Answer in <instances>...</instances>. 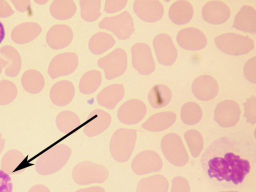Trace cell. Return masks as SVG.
<instances>
[{
    "label": "cell",
    "mask_w": 256,
    "mask_h": 192,
    "mask_svg": "<svg viewBox=\"0 0 256 192\" xmlns=\"http://www.w3.org/2000/svg\"><path fill=\"white\" fill-rule=\"evenodd\" d=\"M242 150L228 137L216 140L202 156V165L210 178L218 181L241 183L250 172V161L244 158Z\"/></svg>",
    "instance_id": "cell-1"
},
{
    "label": "cell",
    "mask_w": 256,
    "mask_h": 192,
    "mask_svg": "<svg viewBox=\"0 0 256 192\" xmlns=\"http://www.w3.org/2000/svg\"><path fill=\"white\" fill-rule=\"evenodd\" d=\"M71 149L64 144H56L42 154L36 164V170L40 174L48 175L60 170L71 155Z\"/></svg>",
    "instance_id": "cell-2"
},
{
    "label": "cell",
    "mask_w": 256,
    "mask_h": 192,
    "mask_svg": "<svg viewBox=\"0 0 256 192\" xmlns=\"http://www.w3.org/2000/svg\"><path fill=\"white\" fill-rule=\"evenodd\" d=\"M136 138V130L120 128L112 134L110 142V152L117 162H124L130 157Z\"/></svg>",
    "instance_id": "cell-3"
},
{
    "label": "cell",
    "mask_w": 256,
    "mask_h": 192,
    "mask_svg": "<svg viewBox=\"0 0 256 192\" xmlns=\"http://www.w3.org/2000/svg\"><path fill=\"white\" fill-rule=\"evenodd\" d=\"M214 41L218 49L232 56L246 54L254 46V41L248 36L232 32L220 34Z\"/></svg>",
    "instance_id": "cell-4"
},
{
    "label": "cell",
    "mask_w": 256,
    "mask_h": 192,
    "mask_svg": "<svg viewBox=\"0 0 256 192\" xmlns=\"http://www.w3.org/2000/svg\"><path fill=\"white\" fill-rule=\"evenodd\" d=\"M72 176L76 184L84 185L104 182L108 176V172L104 166L100 164L85 160L74 166Z\"/></svg>",
    "instance_id": "cell-5"
},
{
    "label": "cell",
    "mask_w": 256,
    "mask_h": 192,
    "mask_svg": "<svg viewBox=\"0 0 256 192\" xmlns=\"http://www.w3.org/2000/svg\"><path fill=\"white\" fill-rule=\"evenodd\" d=\"M162 153L172 164L181 166L188 162V157L180 138L176 134H166L161 142Z\"/></svg>",
    "instance_id": "cell-6"
},
{
    "label": "cell",
    "mask_w": 256,
    "mask_h": 192,
    "mask_svg": "<svg viewBox=\"0 0 256 192\" xmlns=\"http://www.w3.org/2000/svg\"><path fill=\"white\" fill-rule=\"evenodd\" d=\"M98 65L103 69L105 77L112 80L122 75L127 68V56L126 52L118 48L106 56L100 58Z\"/></svg>",
    "instance_id": "cell-7"
},
{
    "label": "cell",
    "mask_w": 256,
    "mask_h": 192,
    "mask_svg": "<svg viewBox=\"0 0 256 192\" xmlns=\"http://www.w3.org/2000/svg\"><path fill=\"white\" fill-rule=\"evenodd\" d=\"M98 26L102 29L111 31L122 40L130 38L134 31L132 18L126 11L114 16L104 18L99 23Z\"/></svg>",
    "instance_id": "cell-8"
},
{
    "label": "cell",
    "mask_w": 256,
    "mask_h": 192,
    "mask_svg": "<svg viewBox=\"0 0 256 192\" xmlns=\"http://www.w3.org/2000/svg\"><path fill=\"white\" fill-rule=\"evenodd\" d=\"M133 67L141 74L148 75L155 68V63L149 46L144 43H136L132 48Z\"/></svg>",
    "instance_id": "cell-9"
},
{
    "label": "cell",
    "mask_w": 256,
    "mask_h": 192,
    "mask_svg": "<svg viewBox=\"0 0 256 192\" xmlns=\"http://www.w3.org/2000/svg\"><path fill=\"white\" fill-rule=\"evenodd\" d=\"M162 160L156 152L146 150L136 156L131 166L135 174L142 175L158 171L162 168Z\"/></svg>",
    "instance_id": "cell-10"
},
{
    "label": "cell",
    "mask_w": 256,
    "mask_h": 192,
    "mask_svg": "<svg viewBox=\"0 0 256 192\" xmlns=\"http://www.w3.org/2000/svg\"><path fill=\"white\" fill-rule=\"evenodd\" d=\"M240 115L238 104L234 100H226L220 102L214 112V118L223 128H230L238 122Z\"/></svg>",
    "instance_id": "cell-11"
},
{
    "label": "cell",
    "mask_w": 256,
    "mask_h": 192,
    "mask_svg": "<svg viewBox=\"0 0 256 192\" xmlns=\"http://www.w3.org/2000/svg\"><path fill=\"white\" fill-rule=\"evenodd\" d=\"M152 43L160 64L168 66L175 62L178 56L177 50L169 36L165 34H159L154 37Z\"/></svg>",
    "instance_id": "cell-12"
},
{
    "label": "cell",
    "mask_w": 256,
    "mask_h": 192,
    "mask_svg": "<svg viewBox=\"0 0 256 192\" xmlns=\"http://www.w3.org/2000/svg\"><path fill=\"white\" fill-rule=\"evenodd\" d=\"M78 63V57L74 52L59 54L51 60L48 73L52 78L68 75L75 70Z\"/></svg>",
    "instance_id": "cell-13"
},
{
    "label": "cell",
    "mask_w": 256,
    "mask_h": 192,
    "mask_svg": "<svg viewBox=\"0 0 256 192\" xmlns=\"http://www.w3.org/2000/svg\"><path fill=\"white\" fill-rule=\"evenodd\" d=\"M146 112L145 104L141 100L132 99L124 103L118 111L120 121L126 124H134L140 122Z\"/></svg>",
    "instance_id": "cell-14"
},
{
    "label": "cell",
    "mask_w": 256,
    "mask_h": 192,
    "mask_svg": "<svg viewBox=\"0 0 256 192\" xmlns=\"http://www.w3.org/2000/svg\"><path fill=\"white\" fill-rule=\"evenodd\" d=\"M133 8L136 16L146 22H156L162 18L164 14L162 4L156 0H135Z\"/></svg>",
    "instance_id": "cell-15"
},
{
    "label": "cell",
    "mask_w": 256,
    "mask_h": 192,
    "mask_svg": "<svg viewBox=\"0 0 256 192\" xmlns=\"http://www.w3.org/2000/svg\"><path fill=\"white\" fill-rule=\"evenodd\" d=\"M202 14L204 20L207 22L220 24L228 19L230 12L226 3L219 0H212L206 2L203 6Z\"/></svg>",
    "instance_id": "cell-16"
},
{
    "label": "cell",
    "mask_w": 256,
    "mask_h": 192,
    "mask_svg": "<svg viewBox=\"0 0 256 192\" xmlns=\"http://www.w3.org/2000/svg\"><path fill=\"white\" fill-rule=\"evenodd\" d=\"M176 40L181 48L190 50L202 49L207 44L204 34L200 30L194 28L180 30L177 34Z\"/></svg>",
    "instance_id": "cell-17"
},
{
    "label": "cell",
    "mask_w": 256,
    "mask_h": 192,
    "mask_svg": "<svg viewBox=\"0 0 256 192\" xmlns=\"http://www.w3.org/2000/svg\"><path fill=\"white\" fill-rule=\"evenodd\" d=\"M194 95L198 100L207 101L214 98L218 91L216 80L209 75H202L196 78L192 84Z\"/></svg>",
    "instance_id": "cell-18"
},
{
    "label": "cell",
    "mask_w": 256,
    "mask_h": 192,
    "mask_svg": "<svg viewBox=\"0 0 256 192\" xmlns=\"http://www.w3.org/2000/svg\"><path fill=\"white\" fill-rule=\"evenodd\" d=\"M73 32L71 28L65 24H58L52 26L46 36L48 45L53 49L64 48L71 42Z\"/></svg>",
    "instance_id": "cell-19"
},
{
    "label": "cell",
    "mask_w": 256,
    "mask_h": 192,
    "mask_svg": "<svg viewBox=\"0 0 256 192\" xmlns=\"http://www.w3.org/2000/svg\"><path fill=\"white\" fill-rule=\"evenodd\" d=\"M110 122L111 116L109 114L102 110H94L89 114L84 132L90 137L97 136L104 131Z\"/></svg>",
    "instance_id": "cell-20"
},
{
    "label": "cell",
    "mask_w": 256,
    "mask_h": 192,
    "mask_svg": "<svg viewBox=\"0 0 256 192\" xmlns=\"http://www.w3.org/2000/svg\"><path fill=\"white\" fill-rule=\"evenodd\" d=\"M75 90L73 84L68 80L56 82L52 87L50 96L52 102L58 106L68 104L73 99Z\"/></svg>",
    "instance_id": "cell-21"
},
{
    "label": "cell",
    "mask_w": 256,
    "mask_h": 192,
    "mask_svg": "<svg viewBox=\"0 0 256 192\" xmlns=\"http://www.w3.org/2000/svg\"><path fill=\"white\" fill-rule=\"evenodd\" d=\"M233 27L236 30L255 34L256 30V13L252 6H242L236 14Z\"/></svg>",
    "instance_id": "cell-22"
},
{
    "label": "cell",
    "mask_w": 256,
    "mask_h": 192,
    "mask_svg": "<svg viewBox=\"0 0 256 192\" xmlns=\"http://www.w3.org/2000/svg\"><path fill=\"white\" fill-rule=\"evenodd\" d=\"M124 88L121 84H112L102 90L98 94V102L108 109L114 108L122 98Z\"/></svg>",
    "instance_id": "cell-23"
},
{
    "label": "cell",
    "mask_w": 256,
    "mask_h": 192,
    "mask_svg": "<svg viewBox=\"0 0 256 192\" xmlns=\"http://www.w3.org/2000/svg\"><path fill=\"white\" fill-rule=\"evenodd\" d=\"M41 32L42 28L38 24L26 22L16 26L12 32L11 36L15 42L23 44L34 40Z\"/></svg>",
    "instance_id": "cell-24"
},
{
    "label": "cell",
    "mask_w": 256,
    "mask_h": 192,
    "mask_svg": "<svg viewBox=\"0 0 256 192\" xmlns=\"http://www.w3.org/2000/svg\"><path fill=\"white\" fill-rule=\"evenodd\" d=\"M194 14L192 6L186 0H178L170 6L168 16L174 24L181 25L188 22Z\"/></svg>",
    "instance_id": "cell-25"
},
{
    "label": "cell",
    "mask_w": 256,
    "mask_h": 192,
    "mask_svg": "<svg viewBox=\"0 0 256 192\" xmlns=\"http://www.w3.org/2000/svg\"><path fill=\"white\" fill-rule=\"evenodd\" d=\"M176 120V115L172 112H164L150 117L142 125V128L150 132H159L172 126Z\"/></svg>",
    "instance_id": "cell-26"
},
{
    "label": "cell",
    "mask_w": 256,
    "mask_h": 192,
    "mask_svg": "<svg viewBox=\"0 0 256 192\" xmlns=\"http://www.w3.org/2000/svg\"><path fill=\"white\" fill-rule=\"evenodd\" d=\"M168 182L162 175L145 178L138 183L136 192H168Z\"/></svg>",
    "instance_id": "cell-27"
},
{
    "label": "cell",
    "mask_w": 256,
    "mask_h": 192,
    "mask_svg": "<svg viewBox=\"0 0 256 192\" xmlns=\"http://www.w3.org/2000/svg\"><path fill=\"white\" fill-rule=\"evenodd\" d=\"M0 54L6 59L5 72L10 76L14 77L19 72L22 64L20 54L13 46H4L0 50Z\"/></svg>",
    "instance_id": "cell-28"
},
{
    "label": "cell",
    "mask_w": 256,
    "mask_h": 192,
    "mask_svg": "<svg viewBox=\"0 0 256 192\" xmlns=\"http://www.w3.org/2000/svg\"><path fill=\"white\" fill-rule=\"evenodd\" d=\"M148 98L152 108H158L168 104L172 98V92L166 85L157 84L150 89Z\"/></svg>",
    "instance_id": "cell-29"
},
{
    "label": "cell",
    "mask_w": 256,
    "mask_h": 192,
    "mask_svg": "<svg viewBox=\"0 0 256 192\" xmlns=\"http://www.w3.org/2000/svg\"><path fill=\"white\" fill-rule=\"evenodd\" d=\"M22 84L24 89L30 94L40 92L44 85V80L40 72L34 69L26 71L22 78Z\"/></svg>",
    "instance_id": "cell-30"
},
{
    "label": "cell",
    "mask_w": 256,
    "mask_h": 192,
    "mask_svg": "<svg viewBox=\"0 0 256 192\" xmlns=\"http://www.w3.org/2000/svg\"><path fill=\"white\" fill-rule=\"evenodd\" d=\"M114 44L115 40L110 34L104 32H99L90 38L88 48L94 54H100L112 47Z\"/></svg>",
    "instance_id": "cell-31"
},
{
    "label": "cell",
    "mask_w": 256,
    "mask_h": 192,
    "mask_svg": "<svg viewBox=\"0 0 256 192\" xmlns=\"http://www.w3.org/2000/svg\"><path fill=\"white\" fill-rule=\"evenodd\" d=\"M76 7L74 2L70 0H54L50 6L51 14L58 20H67L75 14Z\"/></svg>",
    "instance_id": "cell-32"
},
{
    "label": "cell",
    "mask_w": 256,
    "mask_h": 192,
    "mask_svg": "<svg viewBox=\"0 0 256 192\" xmlns=\"http://www.w3.org/2000/svg\"><path fill=\"white\" fill-rule=\"evenodd\" d=\"M56 122L58 128L65 134L72 132L80 125V120L78 116L69 110L59 113L56 118Z\"/></svg>",
    "instance_id": "cell-33"
},
{
    "label": "cell",
    "mask_w": 256,
    "mask_h": 192,
    "mask_svg": "<svg viewBox=\"0 0 256 192\" xmlns=\"http://www.w3.org/2000/svg\"><path fill=\"white\" fill-rule=\"evenodd\" d=\"M102 82V76L100 72L92 70L86 72L81 78L79 89L84 94H90L94 92Z\"/></svg>",
    "instance_id": "cell-34"
},
{
    "label": "cell",
    "mask_w": 256,
    "mask_h": 192,
    "mask_svg": "<svg viewBox=\"0 0 256 192\" xmlns=\"http://www.w3.org/2000/svg\"><path fill=\"white\" fill-rule=\"evenodd\" d=\"M202 116V110L198 104L194 102H188L182 107L180 117L184 123L194 125L198 122Z\"/></svg>",
    "instance_id": "cell-35"
},
{
    "label": "cell",
    "mask_w": 256,
    "mask_h": 192,
    "mask_svg": "<svg viewBox=\"0 0 256 192\" xmlns=\"http://www.w3.org/2000/svg\"><path fill=\"white\" fill-rule=\"evenodd\" d=\"M24 159V156L20 150H10L6 152L2 159L1 169L5 173L10 174L15 171Z\"/></svg>",
    "instance_id": "cell-36"
},
{
    "label": "cell",
    "mask_w": 256,
    "mask_h": 192,
    "mask_svg": "<svg viewBox=\"0 0 256 192\" xmlns=\"http://www.w3.org/2000/svg\"><path fill=\"white\" fill-rule=\"evenodd\" d=\"M80 8L82 18L86 21L92 22L100 16V1L99 0H80Z\"/></svg>",
    "instance_id": "cell-37"
},
{
    "label": "cell",
    "mask_w": 256,
    "mask_h": 192,
    "mask_svg": "<svg viewBox=\"0 0 256 192\" xmlns=\"http://www.w3.org/2000/svg\"><path fill=\"white\" fill-rule=\"evenodd\" d=\"M184 138L192 155L197 157L203 148V139L201 134L197 130H190L184 134Z\"/></svg>",
    "instance_id": "cell-38"
},
{
    "label": "cell",
    "mask_w": 256,
    "mask_h": 192,
    "mask_svg": "<svg viewBox=\"0 0 256 192\" xmlns=\"http://www.w3.org/2000/svg\"><path fill=\"white\" fill-rule=\"evenodd\" d=\"M17 88L12 82L4 80L0 82V106L12 102L17 96Z\"/></svg>",
    "instance_id": "cell-39"
},
{
    "label": "cell",
    "mask_w": 256,
    "mask_h": 192,
    "mask_svg": "<svg viewBox=\"0 0 256 192\" xmlns=\"http://www.w3.org/2000/svg\"><path fill=\"white\" fill-rule=\"evenodd\" d=\"M256 101L254 96L249 98L244 104V116L248 122L251 124L256 122Z\"/></svg>",
    "instance_id": "cell-40"
},
{
    "label": "cell",
    "mask_w": 256,
    "mask_h": 192,
    "mask_svg": "<svg viewBox=\"0 0 256 192\" xmlns=\"http://www.w3.org/2000/svg\"><path fill=\"white\" fill-rule=\"evenodd\" d=\"M256 59V57L249 59L245 64L244 67V74L245 78L250 82L255 84Z\"/></svg>",
    "instance_id": "cell-41"
},
{
    "label": "cell",
    "mask_w": 256,
    "mask_h": 192,
    "mask_svg": "<svg viewBox=\"0 0 256 192\" xmlns=\"http://www.w3.org/2000/svg\"><path fill=\"white\" fill-rule=\"evenodd\" d=\"M170 192H190V186L188 180L180 176L174 177L172 181Z\"/></svg>",
    "instance_id": "cell-42"
},
{
    "label": "cell",
    "mask_w": 256,
    "mask_h": 192,
    "mask_svg": "<svg viewBox=\"0 0 256 192\" xmlns=\"http://www.w3.org/2000/svg\"><path fill=\"white\" fill-rule=\"evenodd\" d=\"M127 0H108L105 2L104 10L108 14H112L120 11L126 5Z\"/></svg>",
    "instance_id": "cell-43"
},
{
    "label": "cell",
    "mask_w": 256,
    "mask_h": 192,
    "mask_svg": "<svg viewBox=\"0 0 256 192\" xmlns=\"http://www.w3.org/2000/svg\"><path fill=\"white\" fill-rule=\"evenodd\" d=\"M12 184L9 174L0 170V192H11Z\"/></svg>",
    "instance_id": "cell-44"
},
{
    "label": "cell",
    "mask_w": 256,
    "mask_h": 192,
    "mask_svg": "<svg viewBox=\"0 0 256 192\" xmlns=\"http://www.w3.org/2000/svg\"><path fill=\"white\" fill-rule=\"evenodd\" d=\"M13 13V10L6 1L0 0V17H8Z\"/></svg>",
    "instance_id": "cell-45"
},
{
    "label": "cell",
    "mask_w": 256,
    "mask_h": 192,
    "mask_svg": "<svg viewBox=\"0 0 256 192\" xmlns=\"http://www.w3.org/2000/svg\"><path fill=\"white\" fill-rule=\"evenodd\" d=\"M16 8L20 12H23L27 10L30 8V2L29 0H12Z\"/></svg>",
    "instance_id": "cell-46"
},
{
    "label": "cell",
    "mask_w": 256,
    "mask_h": 192,
    "mask_svg": "<svg viewBox=\"0 0 256 192\" xmlns=\"http://www.w3.org/2000/svg\"><path fill=\"white\" fill-rule=\"evenodd\" d=\"M28 192H50L48 188L42 184H36L33 186Z\"/></svg>",
    "instance_id": "cell-47"
},
{
    "label": "cell",
    "mask_w": 256,
    "mask_h": 192,
    "mask_svg": "<svg viewBox=\"0 0 256 192\" xmlns=\"http://www.w3.org/2000/svg\"><path fill=\"white\" fill-rule=\"evenodd\" d=\"M76 192H105L104 189L100 186H92L78 190Z\"/></svg>",
    "instance_id": "cell-48"
},
{
    "label": "cell",
    "mask_w": 256,
    "mask_h": 192,
    "mask_svg": "<svg viewBox=\"0 0 256 192\" xmlns=\"http://www.w3.org/2000/svg\"><path fill=\"white\" fill-rule=\"evenodd\" d=\"M5 32L2 24L0 22V43L4 38Z\"/></svg>",
    "instance_id": "cell-49"
},
{
    "label": "cell",
    "mask_w": 256,
    "mask_h": 192,
    "mask_svg": "<svg viewBox=\"0 0 256 192\" xmlns=\"http://www.w3.org/2000/svg\"><path fill=\"white\" fill-rule=\"evenodd\" d=\"M5 144V140L1 134H0V154L2 152Z\"/></svg>",
    "instance_id": "cell-50"
},
{
    "label": "cell",
    "mask_w": 256,
    "mask_h": 192,
    "mask_svg": "<svg viewBox=\"0 0 256 192\" xmlns=\"http://www.w3.org/2000/svg\"><path fill=\"white\" fill-rule=\"evenodd\" d=\"M6 66V62L0 58V74L2 72V68Z\"/></svg>",
    "instance_id": "cell-51"
},
{
    "label": "cell",
    "mask_w": 256,
    "mask_h": 192,
    "mask_svg": "<svg viewBox=\"0 0 256 192\" xmlns=\"http://www.w3.org/2000/svg\"><path fill=\"white\" fill-rule=\"evenodd\" d=\"M35 2H36L40 3V4H44L47 1H35Z\"/></svg>",
    "instance_id": "cell-52"
},
{
    "label": "cell",
    "mask_w": 256,
    "mask_h": 192,
    "mask_svg": "<svg viewBox=\"0 0 256 192\" xmlns=\"http://www.w3.org/2000/svg\"><path fill=\"white\" fill-rule=\"evenodd\" d=\"M238 192L236 191V190H228V191H222V192Z\"/></svg>",
    "instance_id": "cell-53"
}]
</instances>
